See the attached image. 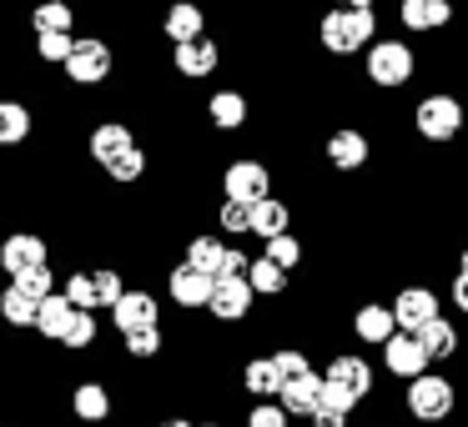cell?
I'll return each instance as SVG.
<instances>
[{"mask_svg":"<svg viewBox=\"0 0 468 427\" xmlns=\"http://www.w3.org/2000/svg\"><path fill=\"white\" fill-rule=\"evenodd\" d=\"M373 26H378L373 11H347V5H337V11L323 16V46L333 56H353L373 41Z\"/></svg>","mask_w":468,"mask_h":427,"instance_id":"obj_1","label":"cell"},{"mask_svg":"<svg viewBox=\"0 0 468 427\" xmlns=\"http://www.w3.org/2000/svg\"><path fill=\"white\" fill-rule=\"evenodd\" d=\"M413 126H418V136L423 141H453L458 131H463V106L453 101V96H428V101H418V111H413Z\"/></svg>","mask_w":468,"mask_h":427,"instance_id":"obj_2","label":"cell"},{"mask_svg":"<svg viewBox=\"0 0 468 427\" xmlns=\"http://www.w3.org/2000/svg\"><path fill=\"white\" fill-rule=\"evenodd\" d=\"M408 412H413L418 422H443V417L453 412V382H448V377H433V372L413 377V382H408Z\"/></svg>","mask_w":468,"mask_h":427,"instance_id":"obj_3","label":"cell"},{"mask_svg":"<svg viewBox=\"0 0 468 427\" xmlns=\"http://www.w3.org/2000/svg\"><path fill=\"white\" fill-rule=\"evenodd\" d=\"M363 66H367V81L373 86H403L413 76V51L403 41H373Z\"/></svg>","mask_w":468,"mask_h":427,"instance_id":"obj_4","label":"cell"},{"mask_svg":"<svg viewBox=\"0 0 468 427\" xmlns=\"http://www.w3.org/2000/svg\"><path fill=\"white\" fill-rule=\"evenodd\" d=\"M383 362H388V372H393V377H408V382H413V377L428 372L433 352L423 347V337H418V332H398L393 342L383 347Z\"/></svg>","mask_w":468,"mask_h":427,"instance_id":"obj_5","label":"cell"},{"mask_svg":"<svg viewBox=\"0 0 468 427\" xmlns=\"http://www.w3.org/2000/svg\"><path fill=\"white\" fill-rule=\"evenodd\" d=\"M66 76L71 81H81V86H96V81H106L112 76V46L106 41H76V51H71V61H66Z\"/></svg>","mask_w":468,"mask_h":427,"instance_id":"obj_6","label":"cell"},{"mask_svg":"<svg viewBox=\"0 0 468 427\" xmlns=\"http://www.w3.org/2000/svg\"><path fill=\"white\" fill-rule=\"evenodd\" d=\"M267 166L262 161H232L227 166V176H222V186H227V202H242V206H257L267 196Z\"/></svg>","mask_w":468,"mask_h":427,"instance_id":"obj_7","label":"cell"},{"mask_svg":"<svg viewBox=\"0 0 468 427\" xmlns=\"http://www.w3.org/2000/svg\"><path fill=\"white\" fill-rule=\"evenodd\" d=\"M0 266L11 272V282H16V276H26V272H36V266H46V242H41V236H31V232L5 236V242H0Z\"/></svg>","mask_w":468,"mask_h":427,"instance_id":"obj_8","label":"cell"},{"mask_svg":"<svg viewBox=\"0 0 468 427\" xmlns=\"http://www.w3.org/2000/svg\"><path fill=\"white\" fill-rule=\"evenodd\" d=\"M393 317H398L403 332H423V327L433 322V317H443V312H438V297L428 292V286H403L398 302H393Z\"/></svg>","mask_w":468,"mask_h":427,"instance_id":"obj_9","label":"cell"},{"mask_svg":"<svg viewBox=\"0 0 468 427\" xmlns=\"http://www.w3.org/2000/svg\"><path fill=\"white\" fill-rule=\"evenodd\" d=\"M172 302L176 307H212V297H217V276L212 272H197V266H176L172 272Z\"/></svg>","mask_w":468,"mask_h":427,"instance_id":"obj_10","label":"cell"},{"mask_svg":"<svg viewBox=\"0 0 468 427\" xmlns=\"http://www.w3.org/2000/svg\"><path fill=\"white\" fill-rule=\"evenodd\" d=\"M252 297H257V286L247 282V276H227V282H217V297H212L207 312L222 317V322H242V317L252 312Z\"/></svg>","mask_w":468,"mask_h":427,"instance_id":"obj_11","label":"cell"},{"mask_svg":"<svg viewBox=\"0 0 468 427\" xmlns=\"http://www.w3.org/2000/svg\"><path fill=\"white\" fill-rule=\"evenodd\" d=\"M112 317H116V327H122V337L142 332V327H162V307H156L152 292H126L122 302L112 307Z\"/></svg>","mask_w":468,"mask_h":427,"instance_id":"obj_12","label":"cell"},{"mask_svg":"<svg viewBox=\"0 0 468 427\" xmlns=\"http://www.w3.org/2000/svg\"><path fill=\"white\" fill-rule=\"evenodd\" d=\"M353 332L363 337L367 347H388V342L398 337V317H393V307H378V302L357 307V317H353Z\"/></svg>","mask_w":468,"mask_h":427,"instance_id":"obj_13","label":"cell"},{"mask_svg":"<svg viewBox=\"0 0 468 427\" xmlns=\"http://www.w3.org/2000/svg\"><path fill=\"white\" fill-rule=\"evenodd\" d=\"M126 151H136V136L126 131L122 121H106V126H96V131H91V156H96L101 166L122 161Z\"/></svg>","mask_w":468,"mask_h":427,"instance_id":"obj_14","label":"cell"},{"mask_svg":"<svg viewBox=\"0 0 468 427\" xmlns=\"http://www.w3.org/2000/svg\"><path fill=\"white\" fill-rule=\"evenodd\" d=\"M327 382H337V387H347V392L367 397V392H373V367H367L363 357L343 352V357H333V362H327Z\"/></svg>","mask_w":468,"mask_h":427,"instance_id":"obj_15","label":"cell"},{"mask_svg":"<svg viewBox=\"0 0 468 427\" xmlns=\"http://www.w3.org/2000/svg\"><path fill=\"white\" fill-rule=\"evenodd\" d=\"M172 66L182 76H192V81H197V76H212L217 71V41H207V36H202V41H182V46H176V56H172Z\"/></svg>","mask_w":468,"mask_h":427,"instance_id":"obj_16","label":"cell"},{"mask_svg":"<svg viewBox=\"0 0 468 427\" xmlns=\"http://www.w3.org/2000/svg\"><path fill=\"white\" fill-rule=\"evenodd\" d=\"M327 161L337 166V172H353V166H363L367 161V136L363 131H333L327 136Z\"/></svg>","mask_w":468,"mask_h":427,"instance_id":"obj_17","label":"cell"},{"mask_svg":"<svg viewBox=\"0 0 468 427\" xmlns=\"http://www.w3.org/2000/svg\"><path fill=\"white\" fill-rule=\"evenodd\" d=\"M202 26H207V16H202V5H192V0H176L172 11H166V21H162V31L172 36L176 46L182 41H202Z\"/></svg>","mask_w":468,"mask_h":427,"instance_id":"obj_18","label":"cell"},{"mask_svg":"<svg viewBox=\"0 0 468 427\" xmlns=\"http://www.w3.org/2000/svg\"><path fill=\"white\" fill-rule=\"evenodd\" d=\"M453 21V5L448 0H403V26L408 31H438V26Z\"/></svg>","mask_w":468,"mask_h":427,"instance_id":"obj_19","label":"cell"},{"mask_svg":"<svg viewBox=\"0 0 468 427\" xmlns=\"http://www.w3.org/2000/svg\"><path fill=\"white\" fill-rule=\"evenodd\" d=\"M323 387H327V377H317V372L297 377V382L282 387V407H287V412H307V417H313L317 407H323Z\"/></svg>","mask_w":468,"mask_h":427,"instance_id":"obj_20","label":"cell"},{"mask_svg":"<svg viewBox=\"0 0 468 427\" xmlns=\"http://www.w3.org/2000/svg\"><path fill=\"white\" fill-rule=\"evenodd\" d=\"M287 226H292V212H287L277 196H262V202L252 206V236L272 242V236H287Z\"/></svg>","mask_w":468,"mask_h":427,"instance_id":"obj_21","label":"cell"},{"mask_svg":"<svg viewBox=\"0 0 468 427\" xmlns=\"http://www.w3.org/2000/svg\"><path fill=\"white\" fill-rule=\"evenodd\" d=\"M0 317H5L11 327H36V322H41V302L11 282V286H5V297H0Z\"/></svg>","mask_w":468,"mask_h":427,"instance_id":"obj_22","label":"cell"},{"mask_svg":"<svg viewBox=\"0 0 468 427\" xmlns=\"http://www.w3.org/2000/svg\"><path fill=\"white\" fill-rule=\"evenodd\" d=\"M71 317H76V302L66 292H56V297H46L41 302V337H51V342H61L66 337V327H71Z\"/></svg>","mask_w":468,"mask_h":427,"instance_id":"obj_23","label":"cell"},{"mask_svg":"<svg viewBox=\"0 0 468 427\" xmlns=\"http://www.w3.org/2000/svg\"><path fill=\"white\" fill-rule=\"evenodd\" d=\"M242 382H247V392H257V397H282V372H277V362L272 357H257V362H247L242 367Z\"/></svg>","mask_w":468,"mask_h":427,"instance_id":"obj_24","label":"cell"},{"mask_svg":"<svg viewBox=\"0 0 468 427\" xmlns=\"http://www.w3.org/2000/svg\"><path fill=\"white\" fill-rule=\"evenodd\" d=\"M71 407H76L81 422H101V417L112 412V397H106L101 382H81V387H76V397H71Z\"/></svg>","mask_w":468,"mask_h":427,"instance_id":"obj_25","label":"cell"},{"mask_svg":"<svg viewBox=\"0 0 468 427\" xmlns=\"http://www.w3.org/2000/svg\"><path fill=\"white\" fill-rule=\"evenodd\" d=\"M31 136V111L21 101H0V146H21Z\"/></svg>","mask_w":468,"mask_h":427,"instance_id":"obj_26","label":"cell"},{"mask_svg":"<svg viewBox=\"0 0 468 427\" xmlns=\"http://www.w3.org/2000/svg\"><path fill=\"white\" fill-rule=\"evenodd\" d=\"M207 116H212L222 131H237V126L247 121V101H242L237 91H217L212 101H207Z\"/></svg>","mask_w":468,"mask_h":427,"instance_id":"obj_27","label":"cell"},{"mask_svg":"<svg viewBox=\"0 0 468 427\" xmlns=\"http://www.w3.org/2000/svg\"><path fill=\"white\" fill-rule=\"evenodd\" d=\"M222 256H227V246L217 242V236H192V242H186V266H197V272H212L217 276Z\"/></svg>","mask_w":468,"mask_h":427,"instance_id":"obj_28","label":"cell"},{"mask_svg":"<svg viewBox=\"0 0 468 427\" xmlns=\"http://www.w3.org/2000/svg\"><path fill=\"white\" fill-rule=\"evenodd\" d=\"M247 282L257 286V297H277L287 286V266H277L272 256H262V262H252V272H247Z\"/></svg>","mask_w":468,"mask_h":427,"instance_id":"obj_29","label":"cell"},{"mask_svg":"<svg viewBox=\"0 0 468 427\" xmlns=\"http://www.w3.org/2000/svg\"><path fill=\"white\" fill-rule=\"evenodd\" d=\"M418 337H423V347H428L433 357H453V352H458V327L443 322V317H433V322H428Z\"/></svg>","mask_w":468,"mask_h":427,"instance_id":"obj_30","label":"cell"},{"mask_svg":"<svg viewBox=\"0 0 468 427\" xmlns=\"http://www.w3.org/2000/svg\"><path fill=\"white\" fill-rule=\"evenodd\" d=\"M71 26H76V11L66 0H41V5H36V36L41 31H71Z\"/></svg>","mask_w":468,"mask_h":427,"instance_id":"obj_31","label":"cell"},{"mask_svg":"<svg viewBox=\"0 0 468 427\" xmlns=\"http://www.w3.org/2000/svg\"><path fill=\"white\" fill-rule=\"evenodd\" d=\"M36 51H41V61L66 66V61H71V51H76V36L71 31H41V36H36Z\"/></svg>","mask_w":468,"mask_h":427,"instance_id":"obj_32","label":"cell"},{"mask_svg":"<svg viewBox=\"0 0 468 427\" xmlns=\"http://www.w3.org/2000/svg\"><path fill=\"white\" fill-rule=\"evenodd\" d=\"M66 297H71L81 312H91V307H101V292H96V272L86 276V272H76L71 282H66Z\"/></svg>","mask_w":468,"mask_h":427,"instance_id":"obj_33","label":"cell"},{"mask_svg":"<svg viewBox=\"0 0 468 427\" xmlns=\"http://www.w3.org/2000/svg\"><path fill=\"white\" fill-rule=\"evenodd\" d=\"M91 342H96V317L76 307L71 327H66V337H61V347H91Z\"/></svg>","mask_w":468,"mask_h":427,"instance_id":"obj_34","label":"cell"},{"mask_svg":"<svg viewBox=\"0 0 468 427\" xmlns=\"http://www.w3.org/2000/svg\"><path fill=\"white\" fill-rule=\"evenodd\" d=\"M267 256H272L277 266H287V272H292V266L303 262V242H297L292 232H287V236H272V242H267Z\"/></svg>","mask_w":468,"mask_h":427,"instance_id":"obj_35","label":"cell"},{"mask_svg":"<svg viewBox=\"0 0 468 427\" xmlns=\"http://www.w3.org/2000/svg\"><path fill=\"white\" fill-rule=\"evenodd\" d=\"M106 172H112V182H122V186L142 182V172H146V156H142V146H136V151H126L122 161H112Z\"/></svg>","mask_w":468,"mask_h":427,"instance_id":"obj_36","label":"cell"},{"mask_svg":"<svg viewBox=\"0 0 468 427\" xmlns=\"http://www.w3.org/2000/svg\"><path fill=\"white\" fill-rule=\"evenodd\" d=\"M16 286H21V292H31L36 302H46V297H56V276H51V266H36V272L16 276Z\"/></svg>","mask_w":468,"mask_h":427,"instance_id":"obj_37","label":"cell"},{"mask_svg":"<svg viewBox=\"0 0 468 427\" xmlns=\"http://www.w3.org/2000/svg\"><path fill=\"white\" fill-rule=\"evenodd\" d=\"M126 352H132V357H156V352H162V327H142V332H126Z\"/></svg>","mask_w":468,"mask_h":427,"instance_id":"obj_38","label":"cell"},{"mask_svg":"<svg viewBox=\"0 0 468 427\" xmlns=\"http://www.w3.org/2000/svg\"><path fill=\"white\" fill-rule=\"evenodd\" d=\"M272 362H277V372H282V382H297V377L313 372V367H307V357L297 352V347H282V352H277Z\"/></svg>","mask_w":468,"mask_h":427,"instance_id":"obj_39","label":"cell"},{"mask_svg":"<svg viewBox=\"0 0 468 427\" xmlns=\"http://www.w3.org/2000/svg\"><path fill=\"white\" fill-rule=\"evenodd\" d=\"M287 407L282 402H262V407H252V412H247V427H287Z\"/></svg>","mask_w":468,"mask_h":427,"instance_id":"obj_40","label":"cell"},{"mask_svg":"<svg viewBox=\"0 0 468 427\" xmlns=\"http://www.w3.org/2000/svg\"><path fill=\"white\" fill-rule=\"evenodd\" d=\"M222 232H252V206H242V202H222Z\"/></svg>","mask_w":468,"mask_h":427,"instance_id":"obj_41","label":"cell"},{"mask_svg":"<svg viewBox=\"0 0 468 427\" xmlns=\"http://www.w3.org/2000/svg\"><path fill=\"white\" fill-rule=\"evenodd\" d=\"M96 292H101V307H116L126 297V286H122V276H116L112 266H101V272H96Z\"/></svg>","mask_w":468,"mask_h":427,"instance_id":"obj_42","label":"cell"},{"mask_svg":"<svg viewBox=\"0 0 468 427\" xmlns=\"http://www.w3.org/2000/svg\"><path fill=\"white\" fill-rule=\"evenodd\" d=\"M357 402H363V397L347 392V387H337V382H327V387H323V407H333V412H353Z\"/></svg>","mask_w":468,"mask_h":427,"instance_id":"obj_43","label":"cell"},{"mask_svg":"<svg viewBox=\"0 0 468 427\" xmlns=\"http://www.w3.org/2000/svg\"><path fill=\"white\" fill-rule=\"evenodd\" d=\"M247 272H252V262H247L242 252H227L222 266H217V282H227V276H247Z\"/></svg>","mask_w":468,"mask_h":427,"instance_id":"obj_44","label":"cell"},{"mask_svg":"<svg viewBox=\"0 0 468 427\" xmlns=\"http://www.w3.org/2000/svg\"><path fill=\"white\" fill-rule=\"evenodd\" d=\"M313 422H317V427H347V412H333V407H317V412H313Z\"/></svg>","mask_w":468,"mask_h":427,"instance_id":"obj_45","label":"cell"},{"mask_svg":"<svg viewBox=\"0 0 468 427\" xmlns=\"http://www.w3.org/2000/svg\"><path fill=\"white\" fill-rule=\"evenodd\" d=\"M453 302L468 312V272H458V276H453Z\"/></svg>","mask_w":468,"mask_h":427,"instance_id":"obj_46","label":"cell"},{"mask_svg":"<svg viewBox=\"0 0 468 427\" xmlns=\"http://www.w3.org/2000/svg\"><path fill=\"white\" fill-rule=\"evenodd\" d=\"M347 11H373V0H343Z\"/></svg>","mask_w":468,"mask_h":427,"instance_id":"obj_47","label":"cell"},{"mask_svg":"<svg viewBox=\"0 0 468 427\" xmlns=\"http://www.w3.org/2000/svg\"><path fill=\"white\" fill-rule=\"evenodd\" d=\"M458 266H463V272H468V246H463V256H458Z\"/></svg>","mask_w":468,"mask_h":427,"instance_id":"obj_48","label":"cell"},{"mask_svg":"<svg viewBox=\"0 0 468 427\" xmlns=\"http://www.w3.org/2000/svg\"><path fill=\"white\" fill-rule=\"evenodd\" d=\"M162 427H192V422H182V417H176V422H162Z\"/></svg>","mask_w":468,"mask_h":427,"instance_id":"obj_49","label":"cell"},{"mask_svg":"<svg viewBox=\"0 0 468 427\" xmlns=\"http://www.w3.org/2000/svg\"><path fill=\"white\" fill-rule=\"evenodd\" d=\"M202 427H217V422H202Z\"/></svg>","mask_w":468,"mask_h":427,"instance_id":"obj_50","label":"cell"}]
</instances>
